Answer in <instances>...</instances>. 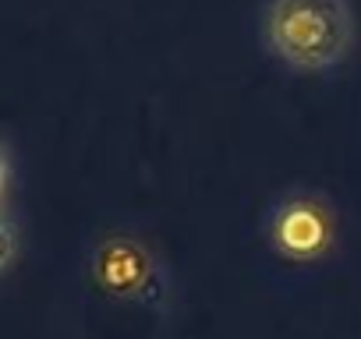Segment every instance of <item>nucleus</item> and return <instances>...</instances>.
I'll use <instances>...</instances> for the list:
<instances>
[{
    "label": "nucleus",
    "mask_w": 361,
    "mask_h": 339,
    "mask_svg": "<svg viewBox=\"0 0 361 339\" xmlns=\"http://www.w3.org/2000/svg\"><path fill=\"white\" fill-rule=\"evenodd\" d=\"M354 39V18L347 0H273L266 11L269 50L298 68L322 71L347 57Z\"/></svg>",
    "instance_id": "obj_1"
},
{
    "label": "nucleus",
    "mask_w": 361,
    "mask_h": 339,
    "mask_svg": "<svg viewBox=\"0 0 361 339\" xmlns=\"http://www.w3.org/2000/svg\"><path fill=\"white\" fill-rule=\"evenodd\" d=\"M273 244L287 258H315L329 244V216L315 198H287L273 212Z\"/></svg>",
    "instance_id": "obj_2"
},
{
    "label": "nucleus",
    "mask_w": 361,
    "mask_h": 339,
    "mask_svg": "<svg viewBox=\"0 0 361 339\" xmlns=\"http://www.w3.org/2000/svg\"><path fill=\"white\" fill-rule=\"evenodd\" d=\"M96 272L110 290H121V293H138L149 283V262L128 241L103 244L99 255H96Z\"/></svg>",
    "instance_id": "obj_3"
},
{
    "label": "nucleus",
    "mask_w": 361,
    "mask_h": 339,
    "mask_svg": "<svg viewBox=\"0 0 361 339\" xmlns=\"http://www.w3.org/2000/svg\"><path fill=\"white\" fill-rule=\"evenodd\" d=\"M15 255V234H11V226L0 219V269L8 265V258Z\"/></svg>",
    "instance_id": "obj_4"
},
{
    "label": "nucleus",
    "mask_w": 361,
    "mask_h": 339,
    "mask_svg": "<svg viewBox=\"0 0 361 339\" xmlns=\"http://www.w3.org/2000/svg\"><path fill=\"white\" fill-rule=\"evenodd\" d=\"M4 188H8V152L0 145V195H4Z\"/></svg>",
    "instance_id": "obj_5"
}]
</instances>
